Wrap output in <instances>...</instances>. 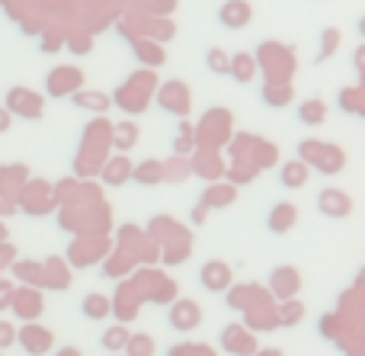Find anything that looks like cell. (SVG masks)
Instances as JSON below:
<instances>
[{
  "mask_svg": "<svg viewBox=\"0 0 365 356\" xmlns=\"http://www.w3.org/2000/svg\"><path fill=\"white\" fill-rule=\"evenodd\" d=\"M221 23L227 26V29H237V26H247L250 23V4L247 0H227L225 6H221Z\"/></svg>",
  "mask_w": 365,
  "mask_h": 356,
  "instance_id": "6da1fadb",
  "label": "cell"
},
{
  "mask_svg": "<svg viewBox=\"0 0 365 356\" xmlns=\"http://www.w3.org/2000/svg\"><path fill=\"white\" fill-rule=\"evenodd\" d=\"M208 68H212L215 74H227V71H231V61H227V55L221 49H212L208 51Z\"/></svg>",
  "mask_w": 365,
  "mask_h": 356,
  "instance_id": "7a4b0ae2",
  "label": "cell"
},
{
  "mask_svg": "<svg viewBox=\"0 0 365 356\" xmlns=\"http://www.w3.org/2000/svg\"><path fill=\"white\" fill-rule=\"evenodd\" d=\"M83 308H87V312L93 315V321H96V318H103V312H106L109 305H106V299H100V295H90V299L83 302Z\"/></svg>",
  "mask_w": 365,
  "mask_h": 356,
  "instance_id": "3957f363",
  "label": "cell"
},
{
  "mask_svg": "<svg viewBox=\"0 0 365 356\" xmlns=\"http://www.w3.org/2000/svg\"><path fill=\"white\" fill-rule=\"evenodd\" d=\"M302 119L304 122H324V103H304V109H302Z\"/></svg>",
  "mask_w": 365,
  "mask_h": 356,
  "instance_id": "277c9868",
  "label": "cell"
},
{
  "mask_svg": "<svg viewBox=\"0 0 365 356\" xmlns=\"http://www.w3.org/2000/svg\"><path fill=\"white\" fill-rule=\"evenodd\" d=\"M74 103H77V106H83V103H87V106L103 109V106H106V96H74Z\"/></svg>",
  "mask_w": 365,
  "mask_h": 356,
  "instance_id": "5b68a950",
  "label": "cell"
},
{
  "mask_svg": "<svg viewBox=\"0 0 365 356\" xmlns=\"http://www.w3.org/2000/svg\"><path fill=\"white\" fill-rule=\"evenodd\" d=\"M6 122H10V119H6V113H0V128H4Z\"/></svg>",
  "mask_w": 365,
  "mask_h": 356,
  "instance_id": "8992f818",
  "label": "cell"
}]
</instances>
